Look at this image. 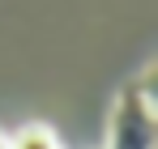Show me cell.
Masks as SVG:
<instances>
[{
    "instance_id": "obj_2",
    "label": "cell",
    "mask_w": 158,
    "mask_h": 149,
    "mask_svg": "<svg viewBox=\"0 0 158 149\" xmlns=\"http://www.w3.org/2000/svg\"><path fill=\"white\" fill-rule=\"evenodd\" d=\"M9 149H60V141H56L52 128H43V124H26L22 132H13V136H9Z\"/></svg>"
},
{
    "instance_id": "obj_1",
    "label": "cell",
    "mask_w": 158,
    "mask_h": 149,
    "mask_svg": "<svg viewBox=\"0 0 158 149\" xmlns=\"http://www.w3.org/2000/svg\"><path fill=\"white\" fill-rule=\"evenodd\" d=\"M107 149H158V111H154V77L132 81L120 94L107 128Z\"/></svg>"
},
{
    "instance_id": "obj_3",
    "label": "cell",
    "mask_w": 158,
    "mask_h": 149,
    "mask_svg": "<svg viewBox=\"0 0 158 149\" xmlns=\"http://www.w3.org/2000/svg\"><path fill=\"white\" fill-rule=\"evenodd\" d=\"M0 149H9V136H4V132H0Z\"/></svg>"
}]
</instances>
